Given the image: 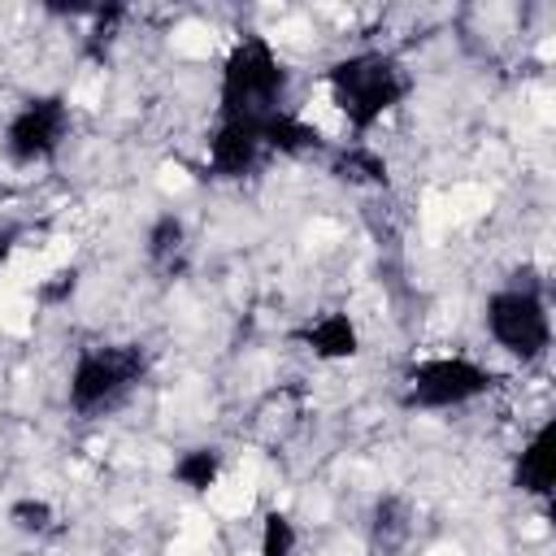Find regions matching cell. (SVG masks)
Returning <instances> with one entry per match:
<instances>
[{"label": "cell", "mask_w": 556, "mask_h": 556, "mask_svg": "<svg viewBox=\"0 0 556 556\" xmlns=\"http://www.w3.org/2000/svg\"><path fill=\"white\" fill-rule=\"evenodd\" d=\"M326 96L343 126L361 139L413 96V74L387 48H356L326 65Z\"/></svg>", "instance_id": "obj_1"}, {"label": "cell", "mask_w": 556, "mask_h": 556, "mask_svg": "<svg viewBox=\"0 0 556 556\" xmlns=\"http://www.w3.org/2000/svg\"><path fill=\"white\" fill-rule=\"evenodd\" d=\"M291 91V70L282 52L269 43V35L248 30L230 43L222 61V83H217V117H239V122H265L287 109Z\"/></svg>", "instance_id": "obj_2"}, {"label": "cell", "mask_w": 556, "mask_h": 556, "mask_svg": "<svg viewBox=\"0 0 556 556\" xmlns=\"http://www.w3.org/2000/svg\"><path fill=\"white\" fill-rule=\"evenodd\" d=\"M148 378L143 343H91L74 356L65 378V404L78 417H100L117 408Z\"/></svg>", "instance_id": "obj_3"}, {"label": "cell", "mask_w": 556, "mask_h": 556, "mask_svg": "<svg viewBox=\"0 0 556 556\" xmlns=\"http://www.w3.org/2000/svg\"><path fill=\"white\" fill-rule=\"evenodd\" d=\"M482 326L500 352H508L521 365H534L552 348V313L543 282L517 278L508 287H495L482 304Z\"/></svg>", "instance_id": "obj_4"}, {"label": "cell", "mask_w": 556, "mask_h": 556, "mask_svg": "<svg viewBox=\"0 0 556 556\" xmlns=\"http://www.w3.org/2000/svg\"><path fill=\"white\" fill-rule=\"evenodd\" d=\"M495 387V369H486L473 356L460 352H443V356H426L404 374V408L417 413H447V408H465L473 400H482Z\"/></svg>", "instance_id": "obj_5"}, {"label": "cell", "mask_w": 556, "mask_h": 556, "mask_svg": "<svg viewBox=\"0 0 556 556\" xmlns=\"http://www.w3.org/2000/svg\"><path fill=\"white\" fill-rule=\"evenodd\" d=\"M70 122H74L70 117V100L61 91L26 96L9 113V122H4V135H0L4 156L13 165H43V161H52L65 148V139H70Z\"/></svg>", "instance_id": "obj_6"}, {"label": "cell", "mask_w": 556, "mask_h": 556, "mask_svg": "<svg viewBox=\"0 0 556 556\" xmlns=\"http://www.w3.org/2000/svg\"><path fill=\"white\" fill-rule=\"evenodd\" d=\"M265 139H261V122H239V117H217L208 143H204V161H208V174L222 178V182H235V178H248L261 169L265 161Z\"/></svg>", "instance_id": "obj_7"}, {"label": "cell", "mask_w": 556, "mask_h": 556, "mask_svg": "<svg viewBox=\"0 0 556 556\" xmlns=\"http://www.w3.org/2000/svg\"><path fill=\"white\" fill-rule=\"evenodd\" d=\"M300 343H304L317 361H352V356L361 352V330H356V321H352L343 308H334V313L313 317V321L300 330Z\"/></svg>", "instance_id": "obj_8"}, {"label": "cell", "mask_w": 556, "mask_h": 556, "mask_svg": "<svg viewBox=\"0 0 556 556\" xmlns=\"http://www.w3.org/2000/svg\"><path fill=\"white\" fill-rule=\"evenodd\" d=\"M513 486L521 495H534V500H547L552 495V421H543L517 452L513 460Z\"/></svg>", "instance_id": "obj_9"}, {"label": "cell", "mask_w": 556, "mask_h": 556, "mask_svg": "<svg viewBox=\"0 0 556 556\" xmlns=\"http://www.w3.org/2000/svg\"><path fill=\"white\" fill-rule=\"evenodd\" d=\"M261 139H265V152H278V156H308V152H321L326 139L313 122H304L300 113L282 109L274 117L261 122Z\"/></svg>", "instance_id": "obj_10"}, {"label": "cell", "mask_w": 556, "mask_h": 556, "mask_svg": "<svg viewBox=\"0 0 556 556\" xmlns=\"http://www.w3.org/2000/svg\"><path fill=\"white\" fill-rule=\"evenodd\" d=\"M330 169H334V178H343L352 187H387V156L378 148L361 143V139L334 148L330 152Z\"/></svg>", "instance_id": "obj_11"}, {"label": "cell", "mask_w": 556, "mask_h": 556, "mask_svg": "<svg viewBox=\"0 0 556 556\" xmlns=\"http://www.w3.org/2000/svg\"><path fill=\"white\" fill-rule=\"evenodd\" d=\"M169 478H174L178 486H187L191 495H204V491L217 486V478H222V447H213V443L182 447V452L174 456V465H169Z\"/></svg>", "instance_id": "obj_12"}, {"label": "cell", "mask_w": 556, "mask_h": 556, "mask_svg": "<svg viewBox=\"0 0 556 556\" xmlns=\"http://www.w3.org/2000/svg\"><path fill=\"white\" fill-rule=\"evenodd\" d=\"M143 252L152 265L161 269H178L187 256V222L178 213H156L148 235H143Z\"/></svg>", "instance_id": "obj_13"}, {"label": "cell", "mask_w": 556, "mask_h": 556, "mask_svg": "<svg viewBox=\"0 0 556 556\" xmlns=\"http://www.w3.org/2000/svg\"><path fill=\"white\" fill-rule=\"evenodd\" d=\"M408 530H413L408 504H404L400 495H378V504H374V513H369V534H374V543H378V547H400V543L408 539Z\"/></svg>", "instance_id": "obj_14"}, {"label": "cell", "mask_w": 556, "mask_h": 556, "mask_svg": "<svg viewBox=\"0 0 556 556\" xmlns=\"http://www.w3.org/2000/svg\"><path fill=\"white\" fill-rule=\"evenodd\" d=\"M295 547H300V530H295V521H291L282 508H269V513L261 517L256 552H261V556H295Z\"/></svg>", "instance_id": "obj_15"}, {"label": "cell", "mask_w": 556, "mask_h": 556, "mask_svg": "<svg viewBox=\"0 0 556 556\" xmlns=\"http://www.w3.org/2000/svg\"><path fill=\"white\" fill-rule=\"evenodd\" d=\"M9 521H13V530H22V534H48L52 521H56V508H52L48 500L26 495V500H17V504L9 508Z\"/></svg>", "instance_id": "obj_16"}]
</instances>
